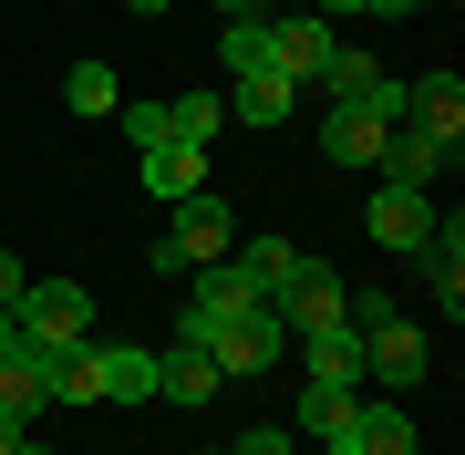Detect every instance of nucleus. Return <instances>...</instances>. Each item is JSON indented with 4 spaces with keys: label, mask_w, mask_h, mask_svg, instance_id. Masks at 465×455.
Here are the masks:
<instances>
[{
    "label": "nucleus",
    "mask_w": 465,
    "mask_h": 455,
    "mask_svg": "<svg viewBox=\"0 0 465 455\" xmlns=\"http://www.w3.org/2000/svg\"><path fill=\"white\" fill-rule=\"evenodd\" d=\"M11 331H21V352H42V362L84 352V341H94V290L84 280H32L11 301Z\"/></svg>",
    "instance_id": "1"
},
{
    "label": "nucleus",
    "mask_w": 465,
    "mask_h": 455,
    "mask_svg": "<svg viewBox=\"0 0 465 455\" xmlns=\"http://www.w3.org/2000/svg\"><path fill=\"white\" fill-rule=\"evenodd\" d=\"M238 249V207L228 197H217V186H197V197H176V228L166 238H155V270H217V259H228Z\"/></svg>",
    "instance_id": "2"
},
{
    "label": "nucleus",
    "mask_w": 465,
    "mask_h": 455,
    "mask_svg": "<svg viewBox=\"0 0 465 455\" xmlns=\"http://www.w3.org/2000/svg\"><path fill=\"white\" fill-rule=\"evenodd\" d=\"M280 352H290V331L269 321V301H249L238 321H217V331H207L217 383H269V372H280Z\"/></svg>",
    "instance_id": "3"
},
{
    "label": "nucleus",
    "mask_w": 465,
    "mask_h": 455,
    "mask_svg": "<svg viewBox=\"0 0 465 455\" xmlns=\"http://www.w3.org/2000/svg\"><path fill=\"white\" fill-rule=\"evenodd\" d=\"M424 362H434V341H424L403 311H372V321H362V383L414 393V383H424Z\"/></svg>",
    "instance_id": "4"
},
{
    "label": "nucleus",
    "mask_w": 465,
    "mask_h": 455,
    "mask_svg": "<svg viewBox=\"0 0 465 455\" xmlns=\"http://www.w3.org/2000/svg\"><path fill=\"white\" fill-rule=\"evenodd\" d=\"M269 321H280L290 341H311V331H331V321H351V290L321 270V259H300V280L280 290V301H269Z\"/></svg>",
    "instance_id": "5"
},
{
    "label": "nucleus",
    "mask_w": 465,
    "mask_h": 455,
    "mask_svg": "<svg viewBox=\"0 0 465 455\" xmlns=\"http://www.w3.org/2000/svg\"><path fill=\"white\" fill-rule=\"evenodd\" d=\"M331 52H341V32H331L321 11H280V21H269V63H280L290 84H321V63H331Z\"/></svg>",
    "instance_id": "6"
},
{
    "label": "nucleus",
    "mask_w": 465,
    "mask_h": 455,
    "mask_svg": "<svg viewBox=\"0 0 465 455\" xmlns=\"http://www.w3.org/2000/svg\"><path fill=\"white\" fill-rule=\"evenodd\" d=\"M331 455H424V435H414L403 404H351V424H341Z\"/></svg>",
    "instance_id": "7"
},
{
    "label": "nucleus",
    "mask_w": 465,
    "mask_h": 455,
    "mask_svg": "<svg viewBox=\"0 0 465 455\" xmlns=\"http://www.w3.org/2000/svg\"><path fill=\"white\" fill-rule=\"evenodd\" d=\"M300 383H341V393H362V321H331V331L300 341Z\"/></svg>",
    "instance_id": "8"
},
{
    "label": "nucleus",
    "mask_w": 465,
    "mask_h": 455,
    "mask_svg": "<svg viewBox=\"0 0 465 455\" xmlns=\"http://www.w3.org/2000/svg\"><path fill=\"white\" fill-rule=\"evenodd\" d=\"M42 404H52V362L42 352H0V435H32Z\"/></svg>",
    "instance_id": "9"
},
{
    "label": "nucleus",
    "mask_w": 465,
    "mask_h": 455,
    "mask_svg": "<svg viewBox=\"0 0 465 455\" xmlns=\"http://www.w3.org/2000/svg\"><path fill=\"white\" fill-rule=\"evenodd\" d=\"M372 238H382V249H424V238H434V197L382 176V186H372Z\"/></svg>",
    "instance_id": "10"
},
{
    "label": "nucleus",
    "mask_w": 465,
    "mask_h": 455,
    "mask_svg": "<svg viewBox=\"0 0 465 455\" xmlns=\"http://www.w3.org/2000/svg\"><path fill=\"white\" fill-rule=\"evenodd\" d=\"M217 362H207V341H166L155 352V404H217Z\"/></svg>",
    "instance_id": "11"
},
{
    "label": "nucleus",
    "mask_w": 465,
    "mask_h": 455,
    "mask_svg": "<svg viewBox=\"0 0 465 455\" xmlns=\"http://www.w3.org/2000/svg\"><path fill=\"white\" fill-rule=\"evenodd\" d=\"M382 145H393V124L362 114V104H331V114H321V155H331V166H382Z\"/></svg>",
    "instance_id": "12"
},
{
    "label": "nucleus",
    "mask_w": 465,
    "mask_h": 455,
    "mask_svg": "<svg viewBox=\"0 0 465 455\" xmlns=\"http://www.w3.org/2000/svg\"><path fill=\"white\" fill-rule=\"evenodd\" d=\"M290 114H300V84H290V73H238V84H228V124H259V135H280Z\"/></svg>",
    "instance_id": "13"
},
{
    "label": "nucleus",
    "mask_w": 465,
    "mask_h": 455,
    "mask_svg": "<svg viewBox=\"0 0 465 455\" xmlns=\"http://www.w3.org/2000/svg\"><path fill=\"white\" fill-rule=\"evenodd\" d=\"M403 124H424L434 145H455V135H465V84H455V73H424V84H403Z\"/></svg>",
    "instance_id": "14"
},
{
    "label": "nucleus",
    "mask_w": 465,
    "mask_h": 455,
    "mask_svg": "<svg viewBox=\"0 0 465 455\" xmlns=\"http://www.w3.org/2000/svg\"><path fill=\"white\" fill-rule=\"evenodd\" d=\"M445 166H455V145H434L424 124H393V145H382V176H393V186H424V197H434Z\"/></svg>",
    "instance_id": "15"
},
{
    "label": "nucleus",
    "mask_w": 465,
    "mask_h": 455,
    "mask_svg": "<svg viewBox=\"0 0 465 455\" xmlns=\"http://www.w3.org/2000/svg\"><path fill=\"white\" fill-rule=\"evenodd\" d=\"M207 186V145H186V135H166V145H145V197H197Z\"/></svg>",
    "instance_id": "16"
},
{
    "label": "nucleus",
    "mask_w": 465,
    "mask_h": 455,
    "mask_svg": "<svg viewBox=\"0 0 465 455\" xmlns=\"http://www.w3.org/2000/svg\"><path fill=\"white\" fill-rule=\"evenodd\" d=\"M228 259H238V280H249L259 301H280V290L300 280V249H290V238H249V228H238V249H228Z\"/></svg>",
    "instance_id": "17"
},
{
    "label": "nucleus",
    "mask_w": 465,
    "mask_h": 455,
    "mask_svg": "<svg viewBox=\"0 0 465 455\" xmlns=\"http://www.w3.org/2000/svg\"><path fill=\"white\" fill-rule=\"evenodd\" d=\"M414 259H424L434 301H445V321H455V311H465V228H455V218H434V238H424Z\"/></svg>",
    "instance_id": "18"
},
{
    "label": "nucleus",
    "mask_w": 465,
    "mask_h": 455,
    "mask_svg": "<svg viewBox=\"0 0 465 455\" xmlns=\"http://www.w3.org/2000/svg\"><path fill=\"white\" fill-rule=\"evenodd\" d=\"M104 404H155V352L104 341Z\"/></svg>",
    "instance_id": "19"
},
{
    "label": "nucleus",
    "mask_w": 465,
    "mask_h": 455,
    "mask_svg": "<svg viewBox=\"0 0 465 455\" xmlns=\"http://www.w3.org/2000/svg\"><path fill=\"white\" fill-rule=\"evenodd\" d=\"M362 393H341V383H300V414H290V435H321V445H341V424Z\"/></svg>",
    "instance_id": "20"
},
{
    "label": "nucleus",
    "mask_w": 465,
    "mask_h": 455,
    "mask_svg": "<svg viewBox=\"0 0 465 455\" xmlns=\"http://www.w3.org/2000/svg\"><path fill=\"white\" fill-rule=\"evenodd\" d=\"M52 404H104V341H84V352L52 362Z\"/></svg>",
    "instance_id": "21"
},
{
    "label": "nucleus",
    "mask_w": 465,
    "mask_h": 455,
    "mask_svg": "<svg viewBox=\"0 0 465 455\" xmlns=\"http://www.w3.org/2000/svg\"><path fill=\"white\" fill-rule=\"evenodd\" d=\"M63 104H73L84 124H104V114L124 104V94H114V63H73V73H63Z\"/></svg>",
    "instance_id": "22"
},
{
    "label": "nucleus",
    "mask_w": 465,
    "mask_h": 455,
    "mask_svg": "<svg viewBox=\"0 0 465 455\" xmlns=\"http://www.w3.org/2000/svg\"><path fill=\"white\" fill-rule=\"evenodd\" d=\"M217 63H228V84H238V73H280V63H269V11L259 21H228V32H217Z\"/></svg>",
    "instance_id": "23"
},
{
    "label": "nucleus",
    "mask_w": 465,
    "mask_h": 455,
    "mask_svg": "<svg viewBox=\"0 0 465 455\" xmlns=\"http://www.w3.org/2000/svg\"><path fill=\"white\" fill-rule=\"evenodd\" d=\"M166 124H176V135H186V145H207V135H217V124H228V94H207V84H186V94L166 104Z\"/></svg>",
    "instance_id": "24"
},
{
    "label": "nucleus",
    "mask_w": 465,
    "mask_h": 455,
    "mask_svg": "<svg viewBox=\"0 0 465 455\" xmlns=\"http://www.w3.org/2000/svg\"><path fill=\"white\" fill-rule=\"evenodd\" d=\"M114 124H124V145H134V155L176 135V124H166V104H114Z\"/></svg>",
    "instance_id": "25"
},
{
    "label": "nucleus",
    "mask_w": 465,
    "mask_h": 455,
    "mask_svg": "<svg viewBox=\"0 0 465 455\" xmlns=\"http://www.w3.org/2000/svg\"><path fill=\"white\" fill-rule=\"evenodd\" d=\"M228 455H300V445H290V424H249V435H238Z\"/></svg>",
    "instance_id": "26"
},
{
    "label": "nucleus",
    "mask_w": 465,
    "mask_h": 455,
    "mask_svg": "<svg viewBox=\"0 0 465 455\" xmlns=\"http://www.w3.org/2000/svg\"><path fill=\"white\" fill-rule=\"evenodd\" d=\"M21 290H32V270H21V259H11V249H0V311H11V301H21Z\"/></svg>",
    "instance_id": "27"
},
{
    "label": "nucleus",
    "mask_w": 465,
    "mask_h": 455,
    "mask_svg": "<svg viewBox=\"0 0 465 455\" xmlns=\"http://www.w3.org/2000/svg\"><path fill=\"white\" fill-rule=\"evenodd\" d=\"M362 11H372V21H403V11H424V0H362Z\"/></svg>",
    "instance_id": "28"
},
{
    "label": "nucleus",
    "mask_w": 465,
    "mask_h": 455,
    "mask_svg": "<svg viewBox=\"0 0 465 455\" xmlns=\"http://www.w3.org/2000/svg\"><path fill=\"white\" fill-rule=\"evenodd\" d=\"M217 11H228V21H259V11H269V0H217Z\"/></svg>",
    "instance_id": "29"
},
{
    "label": "nucleus",
    "mask_w": 465,
    "mask_h": 455,
    "mask_svg": "<svg viewBox=\"0 0 465 455\" xmlns=\"http://www.w3.org/2000/svg\"><path fill=\"white\" fill-rule=\"evenodd\" d=\"M11 455H52V445H42V435H11Z\"/></svg>",
    "instance_id": "30"
},
{
    "label": "nucleus",
    "mask_w": 465,
    "mask_h": 455,
    "mask_svg": "<svg viewBox=\"0 0 465 455\" xmlns=\"http://www.w3.org/2000/svg\"><path fill=\"white\" fill-rule=\"evenodd\" d=\"M124 11H134V21H155V11H166V0H124Z\"/></svg>",
    "instance_id": "31"
},
{
    "label": "nucleus",
    "mask_w": 465,
    "mask_h": 455,
    "mask_svg": "<svg viewBox=\"0 0 465 455\" xmlns=\"http://www.w3.org/2000/svg\"><path fill=\"white\" fill-rule=\"evenodd\" d=\"M0 352H21V331H11V311H0Z\"/></svg>",
    "instance_id": "32"
},
{
    "label": "nucleus",
    "mask_w": 465,
    "mask_h": 455,
    "mask_svg": "<svg viewBox=\"0 0 465 455\" xmlns=\"http://www.w3.org/2000/svg\"><path fill=\"white\" fill-rule=\"evenodd\" d=\"M0 455H11V435H0Z\"/></svg>",
    "instance_id": "33"
},
{
    "label": "nucleus",
    "mask_w": 465,
    "mask_h": 455,
    "mask_svg": "<svg viewBox=\"0 0 465 455\" xmlns=\"http://www.w3.org/2000/svg\"><path fill=\"white\" fill-rule=\"evenodd\" d=\"M217 455H228V445H217Z\"/></svg>",
    "instance_id": "34"
}]
</instances>
